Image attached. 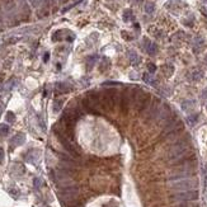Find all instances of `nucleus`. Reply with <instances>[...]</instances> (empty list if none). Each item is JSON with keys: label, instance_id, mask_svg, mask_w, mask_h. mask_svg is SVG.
<instances>
[{"label": "nucleus", "instance_id": "f257e3e1", "mask_svg": "<svg viewBox=\"0 0 207 207\" xmlns=\"http://www.w3.org/2000/svg\"><path fill=\"white\" fill-rule=\"evenodd\" d=\"M172 189L178 192H183V191H192L197 187V180L196 179H191V178H182V179H175L172 180L169 183Z\"/></svg>", "mask_w": 207, "mask_h": 207}, {"label": "nucleus", "instance_id": "f03ea898", "mask_svg": "<svg viewBox=\"0 0 207 207\" xmlns=\"http://www.w3.org/2000/svg\"><path fill=\"white\" fill-rule=\"evenodd\" d=\"M99 94L97 92H90L89 94H87V97L83 99V105L88 112L90 113H98V108H99Z\"/></svg>", "mask_w": 207, "mask_h": 207}, {"label": "nucleus", "instance_id": "7ed1b4c3", "mask_svg": "<svg viewBox=\"0 0 207 207\" xmlns=\"http://www.w3.org/2000/svg\"><path fill=\"white\" fill-rule=\"evenodd\" d=\"M187 150H188L187 142H184V141L177 142L175 145H173L170 149H169L167 158H168V160H170V162H174L177 159H180L182 156L187 153Z\"/></svg>", "mask_w": 207, "mask_h": 207}, {"label": "nucleus", "instance_id": "20e7f679", "mask_svg": "<svg viewBox=\"0 0 207 207\" xmlns=\"http://www.w3.org/2000/svg\"><path fill=\"white\" fill-rule=\"evenodd\" d=\"M117 92L115 89H108L103 92L100 94V100H102V107H104L105 109H113L116 105V98H117Z\"/></svg>", "mask_w": 207, "mask_h": 207}, {"label": "nucleus", "instance_id": "39448f33", "mask_svg": "<svg viewBox=\"0 0 207 207\" xmlns=\"http://www.w3.org/2000/svg\"><path fill=\"white\" fill-rule=\"evenodd\" d=\"M135 105H136L137 111L144 112L145 109L149 107L150 103V95L146 94L145 92H142L141 89H136V94H135Z\"/></svg>", "mask_w": 207, "mask_h": 207}, {"label": "nucleus", "instance_id": "423d86ee", "mask_svg": "<svg viewBox=\"0 0 207 207\" xmlns=\"http://www.w3.org/2000/svg\"><path fill=\"white\" fill-rule=\"evenodd\" d=\"M182 128H183V126H182L180 122L178 120H175V118H172V120H169L167 122L165 127L163 130V135L164 136H168V137H172V136H174V135L179 133Z\"/></svg>", "mask_w": 207, "mask_h": 207}, {"label": "nucleus", "instance_id": "0eeeda50", "mask_svg": "<svg viewBox=\"0 0 207 207\" xmlns=\"http://www.w3.org/2000/svg\"><path fill=\"white\" fill-rule=\"evenodd\" d=\"M78 192H79L78 187H75V185H69V187L62 188L61 192L58 193V196H60L62 203L65 205V203H69V202L74 201L78 196Z\"/></svg>", "mask_w": 207, "mask_h": 207}, {"label": "nucleus", "instance_id": "6e6552de", "mask_svg": "<svg viewBox=\"0 0 207 207\" xmlns=\"http://www.w3.org/2000/svg\"><path fill=\"white\" fill-rule=\"evenodd\" d=\"M135 94H136V89L132 88H127L123 93H122V98H121V111L126 113L128 111L131 103L135 99Z\"/></svg>", "mask_w": 207, "mask_h": 207}, {"label": "nucleus", "instance_id": "1a4fd4ad", "mask_svg": "<svg viewBox=\"0 0 207 207\" xmlns=\"http://www.w3.org/2000/svg\"><path fill=\"white\" fill-rule=\"evenodd\" d=\"M198 198V192L196 189H192V191H183V192H178L172 196L173 201L177 202H185V201H194Z\"/></svg>", "mask_w": 207, "mask_h": 207}, {"label": "nucleus", "instance_id": "9d476101", "mask_svg": "<svg viewBox=\"0 0 207 207\" xmlns=\"http://www.w3.org/2000/svg\"><path fill=\"white\" fill-rule=\"evenodd\" d=\"M24 141H26V136H24V133H17L13 136V138L10 140V145L12 146H20L23 145Z\"/></svg>", "mask_w": 207, "mask_h": 207}, {"label": "nucleus", "instance_id": "9b49d317", "mask_svg": "<svg viewBox=\"0 0 207 207\" xmlns=\"http://www.w3.org/2000/svg\"><path fill=\"white\" fill-rule=\"evenodd\" d=\"M128 60L132 65H137L138 62H140V57H138V55L135 52V51H128Z\"/></svg>", "mask_w": 207, "mask_h": 207}, {"label": "nucleus", "instance_id": "f8f14e48", "mask_svg": "<svg viewBox=\"0 0 207 207\" xmlns=\"http://www.w3.org/2000/svg\"><path fill=\"white\" fill-rule=\"evenodd\" d=\"M146 42V52L149 53V55H155L156 51H158V47H156V45L155 43H151L150 41H145Z\"/></svg>", "mask_w": 207, "mask_h": 207}, {"label": "nucleus", "instance_id": "ddd939ff", "mask_svg": "<svg viewBox=\"0 0 207 207\" xmlns=\"http://www.w3.org/2000/svg\"><path fill=\"white\" fill-rule=\"evenodd\" d=\"M194 105H196L194 100H184V102L182 103V108H183L184 112H188V111H191V109H193Z\"/></svg>", "mask_w": 207, "mask_h": 207}, {"label": "nucleus", "instance_id": "4468645a", "mask_svg": "<svg viewBox=\"0 0 207 207\" xmlns=\"http://www.w3.org/2000/svg\"><path fill=\"white\" fill-rule=\"evenodd\" d=\"M12 173H13L14 175H22L24 173V168L22 164H14L13 168H12Z\"/></svg>", "mask_w": 207, "mask_h": 207}, {"label": "nucleus", "instance_id": "2eb2a0df", "mask_svg": "<svg viewBox=\"0 0 207 207\" xmlns=\"http://www.w3.org/2000/svg\"><path fill=\"white\" fill-rule=\"evenodd\" d=\"M9 133V126L5 125V123H1L0 125V136H6Z\"/></svg>", "mask_w": 207, "mask_h": 207}, {"label": "nucleus", "instance_id": "dca6fc26", "mask_svg": "<svg viewBox=\"0 0 207 207\" xmlns=\"http://www.w3.org/2000/svg\"><path fill=\"white\" fill-rule=\"evenodd\" d=\"M197 121H198V115L197 113H194V115H191L188 118H187V122L189 123V126H194L197 123Z\"/></svg>", "mask_w": 207, "mask_h": 207}, {"label": "nucleus", "instance_id": "f3484780", "mask_svg": "<svg viewBox=\"0 0 207 207\" xmlns=\"http://www.w3.org/2000/svg\"><path fill=\"white\" fill-rule=\"evenodd\" d=\"M144 82L145 83H147V84H150V85H155V80H154V78L151 76L150 74H144Z\"/></svg>", "mask_w": 207, "mask_h": 207}, {"label": "nucleus", "instance_id": "a211bd4d", "mask_svg": "<svg viewBox=\"0 0 207 207\" xmlns=\"http://www.w3.org/2000/svg\"><path fill=\"white\" fill-rule=\"evenodd\" d=\"M202 76H203V73L202 71H200V70H196L194 73L192 74V80H194V82H198Z\"/></svg>", "mask_w": 207, "mask_h": 207}, {"label": "nucleus", "instance_id": "6ab92c4d", "mask_svg": "<svg viewBox=\"0 0 207 207\" xmlns=\"http://www.w3.org/2000/svg\"><path fill=\"white\" fill-rule=\"evenodd\" d=\"M62 107V100H55L53 102V112H58Z\"/></svg>", "mask_w": 207, "mask_h": 207}, {"label": "nucleus", "instance_id": "aec40b11", "mask_svg": "<svg viewBox=\"0 0 207 207\" xmlns=\"http://www.w3.org/2000/svg\"><path fill=\"white\" fill-rule=\"evenodd\" d=\"M154 9H155V6H154V4H153V3H147V4H146V6H145L146 13L151 14V13H153V12H154Z\"/></svg>", "mask_w": 207, "mask_h": 207}, {"label": "nucleus", "instance_id": "412c9836", "mask_svg": "<svg viewBox=\"0 0 207 207\" xmlns=\"http://www.w3.org/2000/svg\"><path fill=\"white\" fill-rule=\"evenodd\" d=\"M97 60H98V56H90L89 58H88V66H89V69L95 64Z\"/></svg>", "mask_w": 207, "mask_h": 207}, {"label": "nucleus", "instance_id": "4be33fe9", "mask_svg": "<svg viewBox=\"0 0 207 207\" xmlns=\"http://www.w3.org/2000/svg\"><path fill=\"white\" fill-rule=\"evenodd\" d=\"M14 120H15L14 113H13V112H6V121L10 122V123H13Z\"/></svg>", "mask_w": 207, "mask_h": 207}, {"label": "nucleus", "instance_id": "5701e85b", "mask_svg": "<svg viewBox=\"0 0 207 207\" xmlns=\"http://www.w3.org/2000/svg\"><path fill=\"white\" fill-rule=\"evenodd\" d=\"M33 184H35V188L36 189H40V187L42 185V179L41 178H35V180H33Z\"/></svg>", "mask_w": 207, "mask_h": 207}, {"label": "nucleus", "instance_id": "b1692460", "mask_svg": "<svg viewBox=\"0 0 207 207\" xmlns=\"http://www.w3.org/2000/svg\"><path fill=\"white\" fill-rule=\"evenodd\" d=\"M9 193H10L12 197H15V198L19 197V191H18V189H10Z\"/></svg>", "mask_w": 207, "mask_h": 207}, {"label": "nucleus", "instance_id": "393cba45", "mask_svg": "<svg viewBox=\"0 0 207 207\" xmlns=\"http://www.w3.org/2000/svg\"><path fill=\"white\" fill-rule=\"evenodd\" d=\"M4 156H5V153H4V149H3V147H0V164L3 163Z\"/></svg>", "mask_w": 207, "mask_h": 207}, {"label": "nucleus", "instance_id": "a878e982", "mask_svg": "<svg viewBox=\"0 0 207 207\" xmlns=\"http://www.w3.org/2000/svg\"><path fill=\"white\" fill-rule=\"evenodd\" d=\"M147 67H149V71H150V73H154V71L156 70V66H155L154 64H149V66H147Z\"/></svg>", "mask_w": 207, "mask_h": 207}, {"label": "nucleus", "instance_id": "bb28decb", "mask_svg": "<svg viewBox=\"0 0 207 207\" xmlns=\"http://www.w3.org/2000/svg\"><path fill=\"white\" fill-rule=\"evenodd\" d=\"M202 97H203V98H207V88L203 90V93H202Z\"/></svg>", "mask_w": 207, "mask_h": 207}, {"label": "nucleus", "instance_id": "cd10ccee", "mask_svg": "<svg viewBox=\"0 0 207 207\" xmlns=\"http://www.w3.org/2000/svg\"><path fill=\"white\" fill-rule=\"evenodd\" d=\"M202 12H203V13L207 15V8H206V6H203V8H202Z\"/></svg>", "mask_w": 207, "mask_h": 207}]
</instances>
